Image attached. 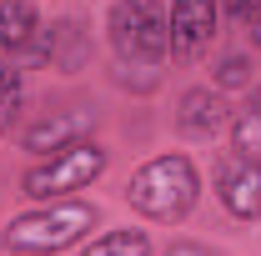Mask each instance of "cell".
<instances>
[{"label":"cell","mask_w":261,"mask_h":256,"mask_svg":"<svg viewBox=\"0 0 261 256\" xmlns=\"http://www.w3.org/2000/svg\"><path fill=\"white\" fill-rule=\"evenodd\" d=\"M96 221H100L96 201H75V196L35 201L31 211H20L0 226V246L10 256H56V251L81 246L96 231Z\"/></svg>","instance_id":"6da1fadb"},{"label":"cell","mask_w":261,"mask_h":256,"mask_svg":"<svg viewBox=\"0 0 261 256\" xmlns=\"http://www.w3.org/2000/svg\"><path fill=\"white\" fill-rule=\"evenodd\" d=\"M126 201L130 211H141L146 221H186L201 201V171H196L191 156L181 151H166V156H151L146 166H136L126 181Z\"/></svg>","instance_id":"7a4b0ae2"},{"label":"cell","mask_w":261,"mask_h":256,"mask_svg":"<svg viewBox=\"0 0 261 256\" xmlns=\"http://www.w3.org/2000/svg\"><path fill=\"white\" fill-rule=\"evenodd\" d=\"M106 31H111V45L126 65H161L171 50L166 0H116Z\"/></svg>","instance_id":"3957f363"},{"label":"cell","mask_w":261,"mask_h":256,"mask_svg":"<svg viewBox=\"0 0 261 256\" xmlns=\"http://www.w3.org/2000/svg\"><path fill=\"white\" fill-rule=\"evenodd\" d=\"M111 156L100 151L96 141H75L56 156H45L40 166H31L20 176V191L31 201H56V196H75V191H91L100 176H106Z\"/></svg>","instance_id":"277c9868"},{"label":"cell","mask_w":261,"mask_h":256,"mask_svg":"<svg viewBox=\"0 0 261 256\" xmlns=\"http://www.w3.org/2000/svg\"><path fill=\"white\" fill-rule=\"evenodd\" d=\"M216 201L236 221H261V156L226 151L216 161Z\"/></svg>","instance_id":"5b68a950"},{"label":"cell","mask_w":261,"mask_h":256,"mask_svg":"<svg viewBox=\"0 0 261 256\" xmlns=\"http://www.w3.org/2000/svg\"><path fill=\"white\" fill-rule=\"evenodd\" d=\"M166 31H171V50L181 61L206 56L211 40L221 35V0H171Z\"/></svg>","instance_id":"8992f818"},{"label":"cell","mask_w":261,"mask_h":256,"mask_svg":"<svg viewBox=\"0 0 261 256\" xmlns=\"http://www.w3.org/2000/svg\"><path fill=\"white\" fill-rule=\"evenodd\" d=\"M50 31L35 0H0V56L5 61H45Z\"/></svg>","instance_id":"52a82bcc"},{"label":"cell","mask_w":261,"mask_h":256,"mask_svg":"<svg viewBox=\"0 0 261 256\" xmlns=\"http://www.w3.org/2000/svg\"><path fill=\"white\" fill-rule=\"evenodd\" d=\"M221 126H231V106L216 86H191L186 96L176 100V131L196 136V141H211Z\"/></svg>","instance_id":"ba28073f"},{"label":"cell","mask_w":261,"mask_h":256,"mask_svg":"<svg viewBox=\"0 0 261 256\" xmlns=\"http://www.w3.org/2000/svg\"><path fill=\"white\" fill-rule=\"evenodd\" d=\"M91 126H96V116H91V111H81V106H70V111H56V116L35 121V126L20 136V146H25L31 156H56V151H65V146L86 141Z\"/></svg>","instance_id":"9c48e42d"},{"label":"cell","mask_w":261,"mask_h":256,"mask_svg":"<svg viewBox=\"0 0 261 256\" xmlns=\"http://www.w3.org/2000/svg\"><path fill=\"white\" fill-rule=\"evenodd\" d=\"M50 31V50H45V61L61 65V70H81V65L91 61V35H86V25L75 20V15H65V20H56V25H45Z\"/></svg>","instance_id":"30bf717a"},{"label":"cell","mask_w":261,"mask_h":256,"mask_svg":"<svg viewBox=\"0 0 261 256\" xmlns=\"http://www.w3.org/2000/svg\"><path fill=\"white\" fill-rule=\"evenodd\" d=\"M81 256H151V236L141 226H116V231H100L91 236Z\"/></svg>","instance_id":"8fae6325"},{"label":"cell","mask_w":261,"mask_h":256,"mask_svg":"<svg viewBox=\"0 0 261 256\" xmlns=\"http://www.w3.org/2000/svg\"><path fill=\"white\" fill-rule=\"evenodd\" d=\"M231 151H241V156H261V91H251L246 106L231 111Z\"/></svg>","instance_id":"7c38bea8"},{"label":"cell","mask_w":261,"mask_h":256,"mask_svg":"<svg viewBox=\"0 0 261 256\" xmlns=\"http://www.w3.org/2000/svg\"><path fill=\"white\" fill-rule=\"evenodd\" d=\"M20 70H15V61H5L0 56V136L15 126V116H20Z\"/></svg>","instance_id":"4fadbf2b"},{"label":"cell","mask_w":261,"mask_h":256,"mask_svg":"<svg viewBox=\"0 0 261 256\" xmlns=\"http://www.w3.org/2000/svg\"><path fill=\"white\" fill-rule=\"evenodd\" d=\"M216 91H251V56H226L216 65Z\"/></svg>","instance_id":"5bb4252c"},{"label":"cell","mask_w":261,"mask_h":256,"mask_svg":"<svg viewBox=\"0 0 261 256\" xmlns=\"http://www.w3.org/2000/svg\"><path fill=\"white\" fill-rule=\"evenodd\" d=\"M221 10H226L236 25H251V20H256V10H261V0H221Z\"/></svg>","instance_id":"9a60e30c"},{"label":"cell","mask_w":261,"mask_h":256,"mask_svg":"<svg viewBox=\"0 0 261 256\" xmlns=\"http://www.w3.org/2000/svg\"><path fill=\"white\" fill-rule=\"evenodd\" d=\"M161 256H211V251H206L201 241H171V246H166Z\"/></svg>","instance_id":"2e32d148"},{"label":"cell","mask_w":261,"mask_h":256,"mask_svg":"<svg viewBox=\"0 0 261 256\" xmlns=\"http://www.w3.org/2000/svg\"><path fill=\"white\" fill-rule=\"evenodd\" d=\"M251 40L261 45V10H256V20H251Z\"/></svg>","instance_id":"e0dca14e"}]
</instances>
